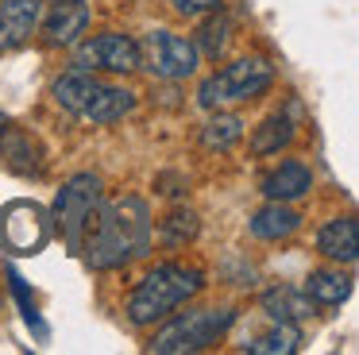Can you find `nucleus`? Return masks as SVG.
Wrapping results in <instances>:
<instances>
[{"label": "nucleus", "mask_w": 359, "mask_h": 355, "mask_svg": "<svg viewBox=\"0 0 359 355\" xmlns=\"http://www.w3.org/2000/svg\"><path fill=\"white\" fill-rule=\"evenodd\" d=\"M236 313L232 309H189V313L166 321L163 328L151 336L147 351L155 355H197L209 351L228 328H232Z\"/></svg>", "instance_id": "nucleus-3"}, {"label": "nucleus", "mask_w": 359, "mask_h": 355, "mask_svg": "<svg viewBox=\"0 0 359 355\" xmlns=\"http://www.w3.org/2000/svg\"><path fill=\"white\" fill-rule=\"evenodd\" d=\"M302 290L313 297V305H344L351 297V278L340 270H313Z\"/></svg>", "instance_id": "nucleus-19"}, {"label": "nucleus", "mask_w": 359, "mask_h": 355, "mask_svg": "<svg viewBox=\"0 0 359 355\" xmlns=\"http://www.w3.org/2000/svg\"><path fill=\"white\" fill-rule=\"evenodd\" d=\"M74 69H109V74H135L140 69V43L120 31H101L86 43H74Z\"/></svg>", "instance_id": "nucleus-8"}, {"label": "nucleus", "mask_w": 359, "mask_h": 355, "mask_svg": "<svg viewBox=\"0 0 359 355\" xmlns=\"http://www.w3.org/2000/svg\"><path fill=\"white\" fill-rule=\"evenodd\" d=\"M274 81V66L259 54L240 58L232 66L217 69L212 77H205L197 85V105L201 108H220V105H240V100H255L271 89Z\"/></svg>", "instance_id": "nucleus-4"}, {"label": "nucleus", "mask_w": 359, "mask_h": 355, "mask_svg": "<svg viewBox=\"0 0 359 355\" xmlns=\"http://www.w3.org/2000/svg\"><path fill=\"white\" fill-rule=\"evenodd\" d=\"M8 282H12V293H16L20 309H24V321H27V328L35 332V340H47L50 332H47V324L39 321V309H35V301L27 297V282L20 278V270H16V267H8Z\"/></svg>", "instance_id": "nucleus-23"}, {"label": "nucleus", "mask_w": 359, "mask_h": 355, "mask_svg": "<svg viewBox=\"0 0 359 355\" xmlns=\"http://www.w3.org/2000/svg\"><path fill=\"white\" fill-rule=\"evenodd\" d=\"M39 23L50 46H74L89 27V4L86 0H58L47 12V20H39Z\"/></svg>", "instance_id": "nucleus-10"}, {"label": "nucleus", "mask_w": 359, "mask_h": 355, "mask_svg": "<svg viewBox=\"0 0 359 355\" xmlns=\"http://www.w3.org/2000/svg\"><path fill=\"white\" fill-rule=\"evenodd\" d=\"M101 201H104V185H101L97 174H74L70 182L58 189L55 208H50V220L58 224V232H62V239H66L70 251H81L86 232H89V224H93Z\"/></svg>", "instance_id": "nucleus-5"}, {"label": "nucleus", "mask_w": 359, "mask_h": 355, "mask_svg": "<svg viewBox=\"0 0 359 355\" xmlns=\"http://www.w3.org/2000/svg\"><path fill=\"white\" fill-rule=\"evenodd\" d=\"M43 0H0V51H20L39 31Z\"/></svg>", "instance_id": "nucleus-9"}, {"label": "nucleus", "mask_w": 359, "mask_h": 355, "mask_svg": "<svg viewBox=\"0 0 359 355\" xmlns=\"http://www.w3.org/2000/svg\"><path fill=\"white\" fill-rule=\"evenodd\" d=\"M205 290V274L197 267H182V262H158L155 270L135 282L132 297H128V321L135 328L158 324L174 313L178 305H186L189 297Z\"/></svg>", "instance_id": "nucleus-2"}, {"label": "nucleus", "mask_w": 359, "mask_h": 355, "mask_svg": "<svg viewBox=\"0 0 359 355\" xmlns=\"http://www.w3.org/2000/svg\"><path fill=\"white\" fill-rule=\"evenodd\" d=\"M259 305H263V313L271 316V321H294V324L317 313L313 297L302 286H274V290H266L263 297H259Z\"/></svg>", "instance_id": "nucleus-15"}, {"label": "nucleus", "mask_w": 359, "mask_h": 355, "mask_svg": "<svg viewBox=\"0 0 359 355\" xmlns=\"http://www.w3.org/2000/svg\"><path fill=\"white\" fill-rule=\"evenodd\" d=\"M317 247L332 262H355L359 255V220L355 216H336L317 232Z\"/></svg>", "instance_id": "nucleus-12"}, {"label": "nucleus", "mask_w": 359, "mask_h": 355, "mask_svg": "<svg viewBox=\"0 0 359 355\" xmlns=\"http://www.w3.org/2000/svg\"><path fill=\"white\" fill-rule=\"evenodd\" d=\"M4 131H8V128H4V116H0V147H4Z\"/></svg>", "instance_id": "nucleus-25"}, {"label": "nucleus", "mask_w": 359, "mask_h": 355, "mask_svg": "<svg viewBox=\"0 0 359 355\" xmlns=\"http://www.w3.org/2000/svg\"><path fill=\"white\" fill-rule=\"evenodd\" d=\"M170 4H174V12H178L182 20H201V15L217 12L220 0H170Z\"/></svg>", "instance_id": "nucleus-24"}, {"label": "nucleus", "mask_w": 359, "mask_h": 355, "mask_svg": "<svg viewBox=\"0 0 359 355\" xmlns=\"http://www.w3.org/2000/svg\"><path fill=\"white\" fill-rule=\"evenodd\" d=\"M189 43H194L197 58L220 62V58H224V51H228V43H232V20L217 8V15H209V20L197 27V35L189 39Z\"/></svg>", "instance_id": "nucleus-16"}, {"label": "nucleus", "mask_w": 359, "mask_h": 355, "mask_svg": "<svg viewBox=\"0 0 359 355\" xmlns=\"http://www.w3.org/2000/svg\"><path fill=\"white\" fill-rule=\"evenodd\" d=\"M197 66H201V58H197L194 43L186 35L155 27L140 43V69H147L158 81H186V77L197 74Z\"/></svg>", "instance_id": "nucleus-6"}, {"label": "nucleus", "mask_w": 359, "mask_h": 355, "mask_svg": "<svg viewBox=\"0 0 359 355\" xmlns=\"http://www.w3.org/2000/svg\"><path fill=\"white\" fill-rule=\"evenodd\" d=\"M50 239V213L35 201H12L0 208V247L12 255H39Z\"/></svg>", "instance_id": "nucleus-7"}, {"label": "nucleus", "mask_w": 359, "mask_h": 355, "mask_svg": "<svg viewBox=\"0 0 359 355\" xmlns=\"http://www.w3.org/2000/svg\"><path fill=\"white\" fill-rule=\"evenodd\" d=\"M309 189H313V170L305 166V162H297V159L282 162L278 170H271V174L263 178L266 201H297Z\"/></svg>", "instance_id": "nucleus-13"}, {"label": "nucleus", "mask_w": 359, "mask_h": 355, "mask_svg": "<svg viewBox=\"0 0 359 355\" xmlns=\"http://www.w3.org/2000/svg\"><path fill=\"white\" fill-rule=\"evenodd\" d=\"M158 232H163V243L166 247H186V243H194V239H197L201 220H197V213H189V208H174V213L158 224Z\"/></svg>", "instance_id": "nucleus-22"}, {"label": "nucleus", "mask_w": 359, "mask_h": 355, "mask_svg": "<svg viewBox=\"0 0 359 355\" xmlns=\"http://www.w3.org/2000/svg\"><path fill=\"white\" fill-rule=\"evenodd\" d=\"M297 228H302V213L290 208L286 201H266V205L251 216V236L266 239V243H274V239H290Z\"/></svg>", "instance_id": "nucleus-14"}, {"label": "nucleus", "mask_w": 359, "mask_h": 355, "mask_svg": "<svg viewBox=\"0 0 359 355\" xmlns=\"http://www.w3.org/2000/svg\"><path fill=\"white\" fill-rule=\"evenodd\" d=\"M290 139H294V120H290V112H274L251 131V151L255 154H278Z\"/></svg>", "instance_id": "nucleus-20"}, {"label": "nucleus", "mask_w": 359, "mask_h": 355, "mask_svg": "<svg viewBox=\"0 0 359 355\" xmlns=\"http://www.w3.org/2000/svg\"><path fill=\"white\" fill-rule=\"evenodd\" d=\"M302 347V332L294 321H274V328L259 332L251 344H243V351L251 355H294Z\"/></svg>", "instance_id": "nucleus-18"}, {"label": "nucleus", "mask_w": 359, "mask_h": 355, "mask_svg": "<svg viewBox=\"0 0 359 355\" xmlns=\"http://www.w3.org/2000/svg\"><path fill=\"white\" fill-rule=\"evenodd\" d=\"M86 262L93 270H116L128 259L151 251V208L143 197L124 193L116 201H101L93 224L86 232Z\"/></svg>", "instance_id": "nucleus-1"}, {"label": "nucleus", "mask_w": 359, "mask_h": 355, "mask_svg": "<svg viewBox=\"0 0 359 355\" xmlns=\"http://www.w3.org/2000/svg\"><path fill=\"white\" fill-rule=\"evenodd\" d=\"M243 139V120L236 112H217L201 128V147L205 151H232Z\"/></svg>", "instance_id": "nucleus-21"}, {"label": "nucleus", "mask_w": 359, "mask_h": 355, "mask_svg": "<svg viewBox=\"0 0 359 355\" xmlns=\"http://www.w3.org/2000/svg\"><path fill=\"white\" fill-rule=\"evenodd\" d=\"M135 93L124 89V85H97V93L89 97V105L81 108V120H93V123H116L124 116L135 112Z\"/></svg>", "instance_id": "nucleus-11"}, {"label": "nucleus", "mask_w": 359, "mask_h": 355, "mask_svg": "<svg viewBox=\"0 0 359 355\" xmlns=\"http://www.w3.org/2000/svg\"><path fill=\"white\" fill-rule=\"evenodd\" d=\"M97 77L89 74V69H70V74H62L55 81V100L66 108V112H74V116H81V108L89 105V97L97 93Z\"/></svg>", "instance_id": "nucleus-17"}]
</instances>
